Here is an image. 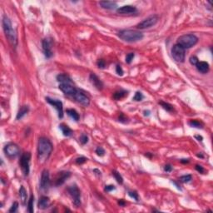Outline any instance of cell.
Listing matches in <instances>:
<instances>
[{
  "label": "cell",
  "mask_w": 213,
  "mask_h": 213,
  "mask_svg": "<svg viewBox=\"0 0 213 213\" xmlns=\"http://www.w3.org/2000/svg\"><path fill=\"white\" fill-rule=\"evenodd\" d=\"M118 121L122 122V123H127L128 122V118L122 112H121L119 117H118Z\"/></svg>",
  "instance_id": "obj_39"
},
{
  "label": "cell",
  "mask_w": 213,
  "mask_h": 213,
  "mask_svg": "<svg viewBox=\"0 0 213 213\" xmlns=\"http://www.w3.org/2000/svg\"><path fill=\"white\" fill-rule=\"evenodd\" d=\"M68 191L70 196L73 198V203L76 207H79L81 206V191L77 185H72L68 186Z\"/></svg>",
  "instance_id": "obj_8"
},
{
  "label": "cell",
  "mask_w": 213,
  "mask_h": 213,
  "mask_svg": "<svg viewBox=\"0 0 213 213\" xmlns=\"http://www.w3.org/2000/svg\"><path fill=\"white\" fill-rule=\"evenodd\" d=\"M128 95V92L126 91V90H118V91H116L114 93H113V98L115 100H121L122 98H124L125 97H127Z\"/></svg>",
  "instance_id": "obj_25"
},
{
  "label": "cell",
  "mask_w": 213,
  "mask_h": 213,
  "mask_svg": "<svg viewBox=\"0 0 213 213\" xmlns=\"http://www.w3.org/2000/svg\"><path fill=\"white\" fill-rule=\"evenodd\" d=\"M134 57H135V53L134 52H130V53H128L127 56H126V58H125V61H126V63L127 64H130L132 62H133V60L134 59Z\"/></svg>",
  "instance_id": "obj_33"
},
{
  "label": "cell",
  "mask_w": 213,
  "mask_h": 213,
  "mask_svg": "<svg viewBox=\"0 0 213 213\" xmlns=\"http://www.w3.org/2000/svg\"><path fill=\"white\" fill-rule=\"evenodd\" d=\"M138 12V9L136 7L132 5H125L120 7L117 9V13L122 14V15H129V14H133Z\"/></svg>",
  "instance_id": "obj_14"
},
{
  "label": "cell",
  "mask_w": 213,
  "mask_h": 213,
  "mask_svg": "<svg viewBox=\"0 0 213 213\" xmlns=\"http://www.w3.org/2000/svg\"><path fill=\"white\" fill-rule=\"evenodd\" d=\"M188 124L191 127H195V128H198V129L203 128V123L201 122L197 121V120H191L188 122Z\"/></svg>",
  "instance_id": "obj_29"
},
{
  "label": "cell",
  "mask_w": 213,
  "mask_h": 213,
  "mask_svg": "<svg viewBox=\"0 0 213 213\" xmlns=\"http://www.w3.org/2000/svg\"><path fill=\"white\" fill-rule=\"evenodd\" d=\"M128 196L130 197L133 198L134 200H136L137 202L139 201V196H138V193L137 191H128Z\"/></svg>",
  "instance_id": "obj_37"
},
{
  "label": "cell",
  "mask_w": 213,
  "mask_h": 213,
  "mask_svg": "<svg viewBox=\"0 0 213 213\" xmlns=\"http://www.w3.org/2000/svg\"><path fill=\"white\" fill-rule=\"evenodd\" d=\"M196 67L197 70L202 73H207L210 69V66L207 62H198Z\"/></svg>",
  "instance_id": "obj_21"
},
{
  "label": "cell",
  "mask_w": 213,
  "mask_h": 213,
  "mask_svg": "<svg viewBox=\"0 0 213 213\" xmlns=\"http://www.w3.org/2000/svg\"><path fill=\"white\" fill-rule=\"evenodd\" d=\"M17 208H18V203L17 202H14L12 204V207L8 210V212H16L17 211Z\"/></svg>",
  "instance_id": "obj_40"
},
{
  "label": "cell",
  "mask_w": 213,
  "mask_h": 213,
  "mask_svg": "<svg viewBox=\"0 0 213 213\" xmlns=\"http://www.w3.org/2000/svg\"><path fill=\"white\" fill-rule=\"evenodd\" d=\"M87 161V158L85 157V156H80V157H78V158H76V163L77 164H78V165H82V164H83V163H85L86 161Z\"/></svg>",
  "instance_id": "obj_36"
},
{
  "label": "cell",
  "mask_w": 213,
  "mask_h": 213,
  "mask_svg": "<svg viewBox=\"0 0 213 213\" xmlns=\"http://www.w3.org/2000/svg\"><path fill=\"white\" fill-rule=\"evenodd\" d=\"M99 5L104 9H108V10L115 9L117 7V3L112 2V1H101V2H99Z\"/></svg>",
  "instance_id": "obj_18"
},
{
  "label": "cell",
  "mask_w": 213,
  "mask_h": 213,
  "mask_svg": "<svg viewBox=\"0 0 213 213\" xmlns=\"http://www.w3.org/2000/svg\"><path fill=\"white\" fill-rule=\"evenodd\" d=\"M196 138L198 139V141H201V142H202V139H203L202 136H196Z\"/></svg>",
  "instance_id": "obj_50"
},
{
  "label": "cell",
  "mask_w": 213,
  "mask_h": 213,
  "mask_svg": "<svg viewBox=\"0 0 213 213\" xmlns=\"http://www.w3.org/2000/svg\"><path fill=\"white\" fill-rule=\"evenodd\" d=\"M189 61H190V64H191V65H195V66H196V64H197V63L199 62L198 58H197V57H196V56H191V57L189 58Z\"/></svg>",
  "instance_id": "obj_42"
},
{
  "label": "cell",
  "mask_w": 213,
  "mask_h": 213,
  "mask_svg": "<svg viewBox=\"0 0 213 213\" xmlns=\"http://www.w3.org/2000/svg\"><path fill=\"white\" fill-rule=\"evenodd\" d=\"M19 196H20V200H21V202H22V205L25 206L26 203H27L28 195H27V191H26L23 186H21L20 188H19Z\"/></svg>",
  "instance_id": "obj_24"
},
{
  "label": "cell",
  "mask_w": 213,
  "mask_h": 213,
  "mask_svg": "<svg viewBox=\"0 0 213 213\" xmlns=\"http://www.w3.org/2000/svg\"><path fill=\"white\" fill-rule=\"evenodd\" d=\"M59 89L64 92L66 95H69V96H73L74 93L77 91V88L73 86V84H64V83H60L59 84Z\"/></svg>",
  "instance_id": "obj_15"
},
{
  "label": "cell",
  "mask_w": 213,
  "mask_h": 213,
  "mask_svg": "<svg viewBox=\"0 0 213 213\" xmlns=\"http://www.w3.org/2000/svg\"><path fill=\"white\" fill-rule=\"evenodd\" d=\"M172 170L173 167L171 164L165 165V167H164V172H172Z\"/></svg>",
  "instance_id": "obj_44"
},
{
  "label": "cell",
  "mask_w": 213,
  "mask_h": 213,
  "mask_svg": "<svg viewBox=\"0 0 213 213\" xmlns=\"http://www.w3.org/2000/svg\"><path fill=\"white\" fill-rule=\"evenodd\" d=\"M118 204H119L120 206H122V207H124V206L126 205V202H124L123 200H119V201H118Z\"/></svg>",
  "instance_id": "obj_46"
},
{
  "label": "cell",
  "mask_w": 213,
  "mask_h": 213,
  "mask_svg": "<svg viewBox=\"0 0 213 213\" xmlns=\"http://www.w3.org/2000/svg\"><path fill=\"white\" fill-rule=\"evenodd\" d=\"M159 20V17L158 15L156 14H152V15H150L149 17H147V18L143 19L142 22L137 25V29H150L153 26H155L156 24L157 23Z\"/></svg>",
  "instance_id": "obj_5"
},
{
  "label": "cell",
  "mask_w": 213,
  "mask_h": 213,
  "mask_svg": "<svg viewBox=\"0 0 213 213\" xmlns=\"http://www.w3.org/2000/svg\"><path fill=\"white\" fill-rule=\"evenodd\" d=\"M42 47L44 56L47 58H51L53 55L52 52V39L51 38H46L42 41Z\"/></svg>",
  "instance_id": "obj_11"
},
{
  "label": "cell",
  "mask_w": 213,
  "mask_h": 213,
  "mask_svg": "<svg viewBox=\"0 0 213 213\" xmlns=\"http://www.w3.org/2000/svg\"><path fill=\"white\" fill-rule=\"evenodd\" d=\"M112 176L114 177V178L116 179V181H117L119 184H122V183H123V178H122L121 174L118 172L113 171V172H112Z\"/></svg>",
  "instance_id": "obj_30"
},
{
  "label": "cell",
  "mask_w": 213,
  "mask_h": 213,
  "mask_svg": "<svg viewBox=\"0 0 213 213\" xmlns=\"http://www.w3.org/2000/svg\"><path fill=\"white\" fill-rule=\"evenodd\" d=\"M89 80L92 84V86L95 87V88H97L98 90L101 91L103 89L104 84L103 81L101 80L95 73H91L89 76Z\"/></svg>",
  "instance_id": "obj_16"
},
{
  "label": "cell",
  "mask_w": 213,
  "mask_h": 213,
  "mask_svg": "<svg viewBox=\"0 0 213 213\" xmlns=\"http://www.w3.org/2000/svg\"><path fill=\"white\" fill-rule=\"evenodd\" d=\"M73 97L78 103L82 105L83 107H88L90 105V98H88L84 92H82L78 89H77V91Z\"/></svg>",
  "instance_id": "obj_12"
},
{
  "label": "cell",
  "mask_w": 213,
  "mask_h": 213,
  "mask_svg": "<svg viewBox=\"0 0 213 213\" xmlns=\"http://www.w3.org/2000/svg\"><path fill=\"white\" fill-rule=\"evenodd\" d=\"M97 65L99 68L101 69H104L106 68V62L104 59H98V62H97Z\"/></svg>",
  "instance_id": "obj_38"
},
{
  "label": "cell",
  "mask_w": 213,
  "mask_h": 213,
  "mask_svg": "<svg viewBox=\"0 0 213 213\" xmlns=\"http://www.w3.org/2000/svg\"><path fill=\"white\" fill-rule=\"evenodd\" d=\"M115 189H116V186H114V185H108V186H105L104 191H107V192H110V191L115 190Z\"/></svg>",
  "instance_id": "obj_43"
},
{
  "label": "cell",
  "mask_w": 213,
  "mask_h": 213,
  "mask_svg": "<svg viewBox=\"0 0 213 213\" xmlns=\"http://www.w3.org/2000/svg\"><path fill=\"white\" fill-rule=\"evenodd\" d=\"M195 168H196V170L197 171V172H200V173L205 172V169H204L203 167H202L201 165H196Z\"/></svg>",
  "instance_id": "obj_45"
},
{
  "label": "cell",
  "mask_w": 213,
  "mask_h": 213,
  "mask_svg": "<svg viewBox=\"0 0 213 213\" xmlns=\"http://www.w3.org/2000/svg\"><path fill=\"white\" fill-rule=\"evenodd\" d=\"M180 161L182 163H183V164H186V163H188L190 161H189V159H182Z\"/></svg>",
  "instance_id": "obj_47"
},
{
  "label": "cell",
  "mask_w": 213,
  "mask_h": 213,
  "mask_svg": "<svg viewBox=\"0 0 213 213\" xmlns=\"http://www.w3.org/2000/svg\"><path fill=\"white\" fill-rule=\"evenodd\" d=\"M145 156H148V157H151V156H152V154H150V152H147Z\"/></svg>",
  "instance_id": "obj_52"
},
{
  "label": "cell",
  "mask_w": 213,
  "mask_h": 213,
  "mask_svg": "<svg viewBox=\"0 0 213 213\" xmlns=\"http://www.w3.org/2000/svg\"><path fill=\"white\" fill-rule=\"evenodd\" d=\"M179 180H180V182H182L183 183H188V182H190L192 180V177H191V175H190V174H187V175L182 176L179 178Z\"/></svg>",
  "instance_id": "obj_31"
},
{
  "label": "cell",
  "mask_w": 213,
  "mask_h": 213,
  "mask_svg": "<svg viewBox=\"0 0 213 213\" xmlns=\"http://www.w3.org/2000/svg\"><path fill=\"white\" fill-rule=\"evenodd\" d=\"M93 172H97L96 174H98V175H100V176H101V172H100L98 169H94V170H93Z\"/></svg>",
  "instance_id": "obj_49"
},
{
  "label": "cell",
  "mask_w": 213,
  "mask_h": 213,
  "mask_svg": "<svg viewBox=\"0 0 213 213\" xmlns=\"http://www.w3.org/2000/svg\"><path fill=\"white\" fill-rule=\"evenodd\" d=\"M198 43V38L195 34H187L180 36L177 39V44L181 45L183 48H191Z\"/></svg>",
  "instance_id": "obj_4"
},
{
  "label": "cell",
  "mask_w": 213,
  "mask_h": 213,
  "mask_svg": "<svg viewBox=\"0 0 213 213\" xmlns=\"http://www.w3.org/2000/svg\"><path fill=\"white\" fill-rule=\"evenodd\" d=\"M50 205V200L47 196H41L39 201H38V207L41 210H45L47 208L49 207Z\"/></svg>",
  "instance_id": "obj_19"
},
{
  "label": "cell",
  "mask_w": 213,
  "mask_h": 213,
  "mask_svg": "<svg viewBox=\"0 0 213 213\" xmlns=\"http://www.w3.org/2000/svg\"><path fill=\"white\" fill-rule=\"evenodd\" d=\"M144 113V116H147V117H148L150 115V111H147V110H145L143 112Z\"/></svg>",
  "instance_id": "obj_48"
},
{
  "label": "cell",
  "mask_w": 213,
  "mask_h": 213,
  "mask_svg": "<svg viewBox=\"0 0 213 213\" xmlns=\"http://www.w3.org/2000/svg\"><path fill=\"white\" fill-rule=\"evenodd\" d=\"M3 152L6 156L9 158H15L16 156L20 154V148L17 144L13 142H9L3 147Z\"/></svg>",
  "instance_id": "obj_9"
},
{
  "label": "cell",
  "mask_w": 213,
  "mask_h": 213,
  "mask_svg": "<svg viewBox=\"0 0 213 213\" xmlns=\"http://www.w3.org/2000/svg\"><path fill=\"white\" fill-rule=\"evenodd\" d=\"M57 80L60 83H64V84H73V82L69 76L67 74H64V73L58 74L57 76Z\"/></svg>",
  "instance_id": "obj_20"
},
{
  "label": "cell",
  "mask_w": 213,
  "mask_h": 213,
  "mask_svg": "<svg viewBox=\"0 0 213 213\" xmlns=\"http://www.w3.org/2000/svg\"><path fill=\"white\" fill-rule=\"evenodd\" d=\"M67 113L68 115L71 117L74 121L78 122L80 119V116L78 114V112L75 109H68L67 110Z\"/></svg>",
  "instance_id": "obj_26"
},
{
  "label": "cell",
  "mask_w": 213,
  "mask_h": 213,
  "mask_svg": "<svg viewBox=\"0 0 213 213\" xmlns=\"http://www.w3.org/2000/svg\"><path fill=\"white\" fill-rule=\"evenodd\" d=\"M30 160H31V153L30 152H24L20 157L19 164L22 169L23 175L28 177L30 172Z\"/></svg>",
  "instance_id": "obj_6"
},
{
  "label": "cell",
  "mask_w": 213,
  "mask_h": 213,
  "mask_svg": "<svg viewBox=\"0 0 213 213\" xmlns=\"http://www.w3.org/2000/svg\"><path fill=\"white\" fill-rule=\"evenodd\" d=\"M29 112V106H27V105H23V106H22V107L19 108L18 112H17V116H16V119H17V120H21L24 116L28 114Z\"/></svg>",
  "instance_id": "obj_22"
},
{
  "label": "cell",
  "mask_w": 213,
  "mask_h": 213,
  "mask_svg": "<svg viewBox=\"0 0 213 213\" xmlns=\"http://www.w3.org/2000/svg\"><path fill=\"white\" fill-rule=\"evenodd\" d=\"M144 96L142 95V93L141 92H137L135 93V96L133 97V100L136 101V102H140L143 99Z\"/></svg>",
  "instance_id": "obj_34"
},
{
  "label": "cell",
  "mask_w": 213,
  "mask_h": 213,
  "mask_svg": "<svg viewBox=\"0 0 213 213\" xmlns=\"http://www.w3.org/2000/svg\"><path fill=\"white\" fill-rule=\"evenodd\" d=\"M59 127H60L62 133L64 134V136H65V137H70V136H72L73 133V130H72L68 125H66V124H64V123L60 124V125H59Z\"/></svg>",
  "instance_id": "obj_23"
},
{
  "label": "cell",
  "mask_w": 213,
  "mask_h": 213,
  "mask_svg": "<svg viewBox=\"0 0 213 213\" xmlns=\"http://www.w3.org/2000/svg\"><path fill=\"white\" fill-rule=\"evenodd\" d=\"M34 196L32 194L30 196L29 202H28V212L29 213H33L34 212Z\"/></svg>",
  "instance_id": "obj_28"
},
{
  "label": "cell",
  "mask_w": 213,
  "mask_h": 213,
  "mask_svg": "<svg viewBox=\"0 0 213 213\" xmlns=\"http://www.w3.org/2000/svg\"><path fill=\"white\" fill-rule=\"evenodd\" d=\"M172 56L176 62L183 63L186 57V49L177 43L172 48Z\"/></svg>",
  "instance_id": "obj_7"
},
{
  "label": "cell",
  "mask_w": 213,
  "mask_h": 213,
  "mask_svg": "<svg viewBox=\"0 0 213 213\" xmlns=\"http://www.w3.org/2000/svg\"><path fill=\"white\" fill-rule=\"evenodd\" d=\"M118 37L122 40L127 43H136L141 41L144 38L142 33L133 30V29H124L118 33Z\"/></svg>",
  "instance_id": "obj_3"
},
{
  "label": "cell",
  "mask_w": 213,
  "mask_h": 213,
  "mask_svg": "<svg viewBox=\"0 0 213 213\" xmlns=\"http://www.w3.org/2000/svg\"><path fill=\"white\" fill-rule=\"evenodd\" d=\"M70 177H71L70 172H58V177L56 178V182H55V185L57 186L63 185L66 182V180H68Z\"/></svg>",
  "instance_id": "obj_17"
},
{
  "label": "cell",
  "mask_w": 213,
  "mask_h": 213,
  "mask_svg": "<svg viewBox=\"0 0 213 213\" xmlns=\"http://www.w3.org/2000/svg\"><path fill=\"white\" fill-rule=\"evenodd\" d=\"M96 153H97V155L99 156H103L105 155V153H106V152H105V150L103 147H98L97 148H96Z\"/></svg>",
  "instance_id": "obj_35"
},
{
  "label": "cell",
  "mask_w": 213,
  "mask_h": 213,
  "mask_svg": "<svg viewBox=\"0 0 213 213\" xmlns=\"http://www.w3.org/2000/svg\"><path fill=\"white\" fill-rule=\"evenodd\" d=\"M79 141L82 145H85L88 142V137L87 135L85 134V133H82V135L80 136V138H79Z\"/></svg>",
  "instance_id": "obj_32"
},
{
  "label": "cell",
  "mask_w": 213,
  "mask_h": 213,
  "mask_svg": "<svg viewBox=\"0 0 213 213\" xmlns=\"http://www.w3.org/2000/svg\"><path fill=\"white\" fill-rule=\"evenodd\" d=\"M50 186H51V180H50L49 172L45 169L42 172V175H41L40 188L43 191H47Z\"/></svg>",
  "instance_id": "obj_10"
},
{
  "label": "cell",
  "mask_w": 213,
  "mask_h": 213,
  "mask_svg": "<svg viewBox=\"0 0 213 213\" xmlns=\"http://www.w3.org/2000/svg\"><path fill=\"white\" fill-rule=\"evenodd\" d=\"M159 104L162 107L163 109H165L168 112H172L173 111H174V107H173L172 104L166 103V102H163V101L159 102Z\"/></svg>",
  "instance_id": "obj_27"
},
{
  "label": "cell",
  "mask_w": 213,
  "mask_h": 213,
  "mask_svg": "<svg viewBox=\"0 0 213 213\" xmlns=\"http://www.w3.org/2000/svg\"><path fill=\"white\" fill-rule=\"evenodd\" d=\"M196 156H197L198 157H201V158H203V157H204V156L202 155V153H200V154H197V155H196Z\"/></svg>",
  "instance_id": "obj_51"
},
{
  "label": "cell",
  "mask_w": 213,
  "mask_h": 213,
  "mask_svg": "<svg viewBox=\"0 0 213 213\" xmlns=\"http://www.w3.org/2000/svg\"><path fill=\"white\" fill-rule=\"evenodd\" d=\"M116 73H117V74L118 75V76H123V74H124V71H123L122 68L120 65H117V67H116Z\"/></svg>",
  "instance_id": "obj_41"
},
{
  "label": "cell",
  "mask_w": 213,
  "mask_h": 213,
  "mask_svg": "<svg viewBox=\"0 0 213 213\" xmlns=\"http://www.w3.org/2000/svg\"><path fill=\"white\" fill-rule=\"evenodd\" d=\"M2 24H3V29L4 31L6 38H8V41L12 46L16 47L17 46V36L16 31L14 30L13 25H12L11 20L8 16L4 15L3 17L2 20Z\"/></svg>",
  "instance_id": "obj_2"
},
{
  "label": "cell",
  "mask_w": 213,
  "mask_h": 213,
  "mask_svg": "<svg viewBox=\"0 0 213 213\" xmlns=\"http://www.w3.org/2000/svg\"><path fill=\"white\" fill-rule=\"evenodd\" d=\"M46 102H47L50 105H52V107H54L56 110L58 111V117L59 118H63L64 117V104L61 101L57 100V99H52V98L47 97Z\"/></svg>",
  "instance_id": "obj_13"
},
{
  "label": "cell",
  "mask_w": 213,
  "mask_h": 213,
  "mask_svg": "<svg viewBox=\"0 0 213 213\" xmlns=\"http://www.w3.org/2000/svg\"><path fill=\"white\" fill-rule=\"evenodd\" d=\"M52 142L49 139L42 137L38 139V160L40 163L46 162L52 154Z\"/></svg>",
  "instance_id": "obj_1"
}]
</instances>
